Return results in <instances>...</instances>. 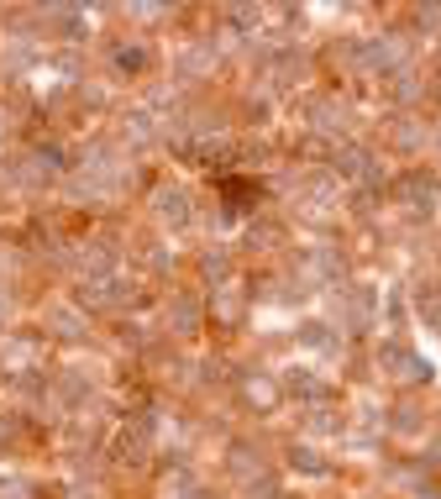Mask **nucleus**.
Here are the masks:
<instances>
[{
    "label": "nucleus",
    "instance_id": "nucleus-1",
    "mask_svg": "<svg viewBox=\"0 0 441 499\" xmlns=\"http://www.w3.org/2000/svg\"><path fill=\"white\" fill-rule=\"evenodd\" d=\"M405 195H410V205H431V200H436L431 174H410V179H405Z\"/></svg>",
    "mask_w": 441,
    "mask_h": 499
}]
</instances>
